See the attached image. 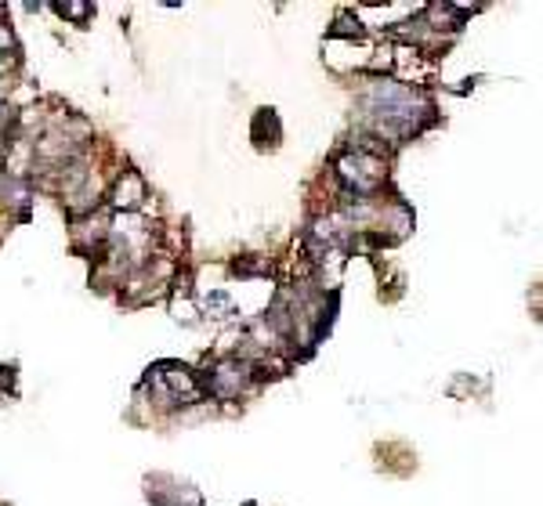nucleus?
Returning <instances> with one entry per match:
<instances>
[{
    "label": "nucleus",
    "mask_w": 543,
    "mask_h": 506,
    "mask_svg": "<svg viewBox=\"0 0 543 506\" xmlns=\"http://www.w3.org/2000/svg\"><path fill=\"white\" fill-rule=\"evenodd\" d=\"M341 178L348 181V189H355L359 196L377 189L380 185V163L366 152H355V156H344L341 160Z\"/></svg>",
    "instance_id": "1"
},
{
    "label": "nucleus",
    "mask_w": 543,
    "mask_h": 506,
    "mask_svg": "<svg viewBox=\"0 0 543 506\" xmlns=\"http://www.w3.org/2000/svg\"><path fill=\"white\" fill-rule=\"evenodd\" d=\"M247 384H251V365L240 362V358L222 362V365L214 369V376H211V387H214V394H222V398H236Z\"/></svg>",
    "instance_id": "2"
},
{
    "label": "nucleus",
    "mask_w": 543,
    "mask_h": 506,
    "mask_svg": "<svg viewBox=\"0 0 543 506\" xmlns=\"http://www.w3.org/2000/svg\"><path fill=\"white\" fill-rule=\"evenodd\" d=\"M142 199H145V185H142V178H138V174H123L120 185H116V192H113V203L123 207V210H138Z\"/></svg>",
    "instance_id": "3"
},
{
    "label": "nucleus",
    "mask_w": 543,
    "mask_h": 506,
    "mask_svg": "<svg viewBox=\"0 0 543 506\" xmlns=\"http://www.w3.org/2000/svg\"><path fill=\"white\" fill-rule=\"evenodd\" d=\"M58 11H62V15H73V18H87L91 7H87V4H62Z\"/></svg>",
    "instance_id": "4"
}]
</instances>
